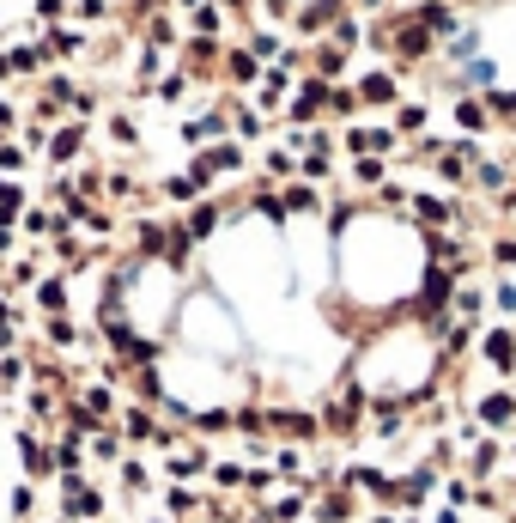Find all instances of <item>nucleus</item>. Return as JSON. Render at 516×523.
<instances>
[{
	"label": "nucleus",
	"instance_id": "obj_1",
	"mask_svg": "<svg viewBox=\"0 0 516 523\" xmlns=\"http://www.w3.org/2000/svg\"><path fill=\"white\" fill-rule=\"evenodd\" d=\"M61 487H67V493H61V505H67V518L92 523V518H98V511H103V493H98V487H92V481H80V475H67V481H61Z\"/></svg>",
	"mask_w": 516,
	"mask_h": 523
},
{
	"label": "nucleus",
	"instance_id": "obj_2",
	"mask_svg": "<svg viewBox=\"0 0 516 523\" xmlns=\"http://www.w3.org/2000/svg\"><path fill=\"white\" fill-rule=\"evenodd\" d=\"M19 463L31 469V481L55 475V457H49V444H43V439H31V432H19Z\"/></svg>",
	"mask_w": 516,
	"mask_h": 523
},
{
	"label": "nucleus",
	"instance_id": "obj_3",
	"mask_svg": "<svg viewBox=\"0 0 516 523\" xmlns=\"http://www.w3.org/2000/svg\"><path fill=\"white\" fill-rule=\"evenodd\" d=\"M486 353H492V365H516V347H511V335H486Z\"/></svg>",
	"mask_w": 516,
	"mask_h": 523
},
{
	"label": "nucleus",
	"instance_id": "obj_4",
	"mask_svg": "<svg viewBox=\"0 0 516 523\" xmlns=\"http://www.w3.org/2000/svg\"><path fill=\"white\" fill-rule=\"evenodd\" d=\"M49 153H55V159H73V153H80V128H61Z\"/></svg>",
	"mask_w": 516,
	"mask_h": 523
},
{
	"label": "nucleus",
	"instance_id": "obj_5",
	"mask_svg": "<svg viewBox=\"0 0 516 523\" xmlns=\"http://www.w3.org/2000/svg\"><path fill=\"white\" fill-rule=\"evenodd\" d=\"M49 341H55V347H80V335H73V322H67V317H55V322H49Z\"/></svg>",
	"mask_w": 516,
	"mask_h": 523
},
{
	"label": "nucleus",
	"instance_id": "obj_6",
	"mask_svg": "<svg viewBox=\"0 0 516 523\" xmlns=\"http://www.w3.org/2000/svg\"><path fill=\"white\" fill-rule=\"evenodd\" d=\"M480 414H486V420H511V414H516V402H511V396H492V402L480 408Z\"/></svg>",
	"mask_w": 516,
	"mask_h": 523
},
{
	"label": "nucleus",
	"instance_id": "obj_7",
	"mask_svg": "<svg viewBox=\"0 0 516 523\" xmlns=\"http://www.w3.org/2000/svg\"><path fill=\"white\" fill-rule=\"evenodd\" d=\"M92 450H98L103 463H116V439H110V432H92Z\"/></svg>",
	"mask_w": 516,
	"mask_h": 523
},
{
	"label": "nucleus",
	"instance_id": "obj_8",
	"mask_svg": "<svg viewBox=\"0 0 516 523\" xmlns=\"http://www.w3.org/2000/svg\"><path fill=\"white\" fill-rule=\"evenodd\" d=\"M195 505H200V499L189 493V487H170V511H195Z\"/></svg>",
	"mask_w": 516,
	"mask_h": 523
},
{
	"label": "nucleus",
	"instance_id": "obj_9",
	"mask_svg": "<svg viewBox=\"0 0 516 523\" xmlns=\"http://www.w3.org/2000/svg\"><path fill=\"white\" fill-rule=\"evenodd\" d=\"M31 505H37V487H19V493H13V511H19V518H24Z\"/></svg>",
	"mask_w": 516,
	"mask_h": 523
},
{
	"label": "nucleus",
	"instance_id": "obj_10",
	"mask_svg": "<svg viewBox=\"0 0 516 523\" xmlns=\"http://www.w3.org/2000/svg\"><path fill=\"white\" fill-rule=\"evenodd\" d=\"M213 481H219V487H238V481H243V469H238V463H225V469H213Z\"/></svg>",
	"mask_w": 516,
	"mask_h": 523
},
{
	"label": "nucleus",
	"instance_id": "obj_11",
	"mask_svg": "<svg viewBox=\"0 0 516 523\" xmlns=\"http://www.w3.org/2000/svg\"><path fill=\"white\" fill-rule=\"evenodd\" d=\"M24 378V360H0V383H19Z\"/></svg>",
	"mask_w": 516,
	"mask_h": 523
},
{
	"label": "nucleus",
	"instance_id": "obj_12",
	"mask_svg": "<svg viewBox=\"0 0 516 523\" xmlns=\"http://www.w3.org/2000/svg\"><path fill=\"white\" fill-rule=\"evenodd\" d=\"M43 304H49V311H61V304H67V292H61V281H49V286H43Z\"/></svg>",
	"mask_w": 516,
	"mask_h": 523
},
{
	"label": "nucleus",
	"instance_id": "obj_13",
	"mask_svg": "<svg viewBox=\"0 0 516 523\" xmlns=\"http://www.w3.org/2000/svg\"><path fill=\"white\" fill-rule=\"evenodd\" d=\"M152 523H164V518H152Z\"/></svg>",
	"mask_w": 516,
	"mask_h": 523
},
{
	"label": "nucleus",
	"instance_id": "obj_14",
	"mask_svg": "<svg viewBox=\"0 0 516 523\" xmlns=\"http://www.w3.org/2000/svg\"><path fill=\"white\" fill-rule=\"evenodd\" d=\"M261 523H268V518H261Z\"/></svg>",
	"mask_w": 516,
	"mask_h": 523
}]
</instances>
